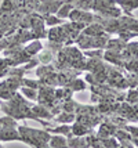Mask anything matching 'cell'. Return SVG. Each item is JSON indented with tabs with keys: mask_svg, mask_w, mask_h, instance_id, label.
Here are the masks:
<instances>
[{
	"mask_svg": "<svg viewBox=\"0 0 138 148\" xmlns=\"http://www.w3.org/2000/svg\"><path fill=\"white\" fill-rule=\"evenodd\" d=\"M43 18H44V24L50 25L51 28H53V26L62 25V24L65 22L64 19H61V18H58V17H55V14H44V15H43Z\"/></svg>",
	"mask_w": 138,
	"mask_h": 148,
	"instance_id": "9",
	"label": "cell"
},
{
	"mask_svg": "<svg viewBox=\"0 0 138 148\" xmlns=\"http://www.w3.org/2000/svg\"><path fill=\"white\" fill-rule=\"evenodd\" d=\"M10 68H13V66H10L8 61H7V58L6 57L0 58V77H7L8 76Z\"/></svg>",
	"mask_w": 138,
	"mask_h": 148,
	"instance_id": "11",
	"label": "cell"
},
{
	"mask_svg": "<svg viewBox=\"0 0 138 148\" xmlns=\"http://www.w3.org/2000/svg\"><path fill=\"white\" fill-rule=\"evenodd\" d=\"M24 50H25V53H27L28 56L35 57V56H37V54L43 50V45L40 43L39 39H35V40H32V42H31L28 46H25V47H24Z\"/></svg>",
	"mask_w": 138,
	"mask_h": 148,
	"instance_id": "5",
	"label": "cell"
},
{
	"mask_svg": "<svg viewBox=\"0 0 138 148\" xmlns=\"http://www.w3.org/2000/svg\"><path fill=\"white\" fill-rule=\"evenodd\" d=\"M0 141H21V136L17 127H1L0 129Z\"/></svg>",
	"mask_w": 138,
	"mask_h": 148,
	"instance_id": "2",
	"label": "cell"
},
{
	"mask_svg": "<svg viewBox=\"0 0 138 148\" xmlns=\"http://www.w3.org/2000/svg\"><path fill=\"white\" fill-rule=\"evenodd\" d=\"M40 80H32V79H24L22 77V86L24 87H29V89H37L40 87Z\"/></svg>",
	"mask_w": 138,
	"mask_h": 148,
	"instance_id": "14",
	"label": "cell"
},
{
	"mask_svg": "<svg viewBox=\"0 0 138 148\" xmlns=\"http://www.w3.org/2000/svg\"><path fill=\"white\" fill-rule=\"evenodd\" d=\"M21 91L22 94H25L28 97V100H32V101H37V94H39V90L37 89H29V87H21Z\"/></svg>",
	"mask_w": 138,
	"mask_h": 148,
	"instance_id": "12",
	"label": "cell"
},
{
	"mask_svg": "<svg viewBox=\"0 0 138 148\" xmlns=\"http://www.w3.org/2000/svg\"><path fill=\"white\" fill-rule=\"evenodd\" d=\"M75 119H76V114H73V112H66V111H62V112H59L58 115L54 116V122L57 123H72L75 122Z\"/></svg>",
	"mask_w": 138,
	"mask_h": 148,
	"instance_id": "6",
	"label": "cell"
},
{
	"mask_svg": "<svg viewBox=\"0 0 138 148\" xmlns=\"http://www.w3.org/2000/svg\"><path fill=\"white\" fill-rule=\"evenodd\" d=\"M18 132L21 136V141L32 148H43L48 144L50 137H51V134L47 130L32 129V127H28L27 125L18 126Z\"/></svg>",
	"mask_w": 138,
	"mask_h": 148,
	"instance_id": "1",
	"label": "cell"
},
{
	"mask_svg": "<svg viewBox=\"0 0 138 148\" xmlns=\"http://www.w3.org/2000/svg\"><path fill=\"white\" fill-rule=\"evenodd\" d=\"M66 87H69L73 93H75V91H83V90L87 89V82L83 80V79H77V77H75L72 82L66 86Z\"/></svg>",
	"mask_w": 138,
	"mask_h": 148,
	"instance_id": "8",
	"label": "cell"
},
{
	"mask_svg": "<svg viewBox=\"0 0 138 148\" xmlns=\"http://www.w3.org/2000/svg\"><path fill=\"white\" fill-rule=\"evenodd\" d=\"M46 130L48 133H55V134H62L65 136L66 138L68 137H72V126L68 125V123H61L59 126H55V127H46Z\"/></svg>",
	"mask_w": 138,
	"mask_h": 148,
	"instance_id": "3",
	"label": "cell"
},
{
	"mask_svg": "<svg viewBox=\"0 0 138 148\" xmlns=\"http://www.w3.org/2000/svg\"><path fill=\"white\" fill-rule=\"evenodd\" d=\"M128 104H138V89H130L126 94V100Z\"/></svg>",
	"mask_w": 138,
	"mask_h": 148,
	"instance_id": "13",
	"label": "cell"
},
{
	"mask_svg": "<svg viewBox=\"0 0 138 148\" xmlns=\"http://www.w3.org/2000/svg\"><path fill=\"white\" fill-rule=\"evenodd\" d=\"M37 60H39L43 65L53 64V61L55 60V54H54L51 50H48V49H43V50L37 54Z\"/></svg>",
	"mask_w": 138,
	"mask_h": 148,
	"instance_id": "7",
	"label": "cell"
},
{
	"mask_svg": "<svg viewBox=\"0 0 138 148\" xmlns=\"http://www.w3.org/2000/svg\"><path fill=\"white\" fill-rule=\"evenodd\" d=\"M48 145H51L53 148H69L68 145V138L62 134H54L50 137Z\"/></svg>",
	"mask_w": 138,
	"mask_h": 148,
	"instance_id": "4",
	"label": "cell"
},
{
	"mask_svg": "<svg viewBox=\"0 0 138 148\" xmlns=\"http://www.w3.org/2000/svg\"><path fill=\"white\" fill-rule=\"evenodd\" d=\"M72 10H73V6H72V4H71V3H68V1H65L62 6L59 7L58 11H57V17H58V18H61V19L68 18Z\"/></svg>",
	"mask_w": 138,
	"mask_h": 148,
	"instance_id": "10",
	"label": "cell"
},
{
	"mask_svg": "<svg viewBox=\"0 0 138 148\" xmlns=\"http://www.w3.org/2000/svg\"><path fill=\"white\" fill-rule=\"evenodd\" d=\"M43 148H53V147H51V145H48V144H47V145H44V147H43Z\"/></svg>",
	"mask_w": 138,
	"mask_h": 148,
	"instance_id": "15",
	"label": "cell"
}]
</instances>
